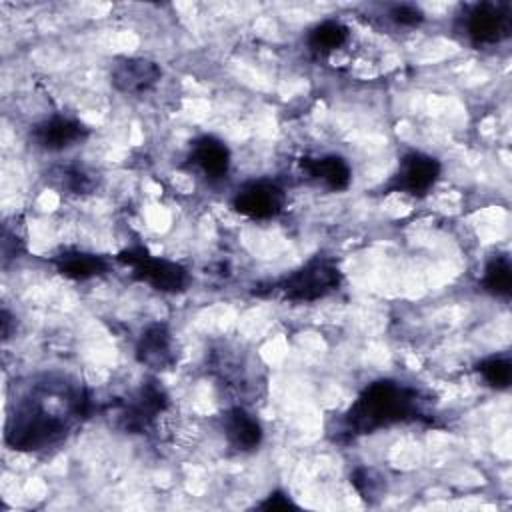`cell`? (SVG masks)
Instances as JSON below:
<instances>
[{
    "mask_svg": "<svg viewBox=\"0 0 512 512\" xmlns=\"http://www.w3.org/2000/svg\"><path fill=\"white\" fill-rule=\"evenodd\" d=\"M342 274L334 260L316 256L302 264L298 270L288 274L278 290L288 298L296 302H312L318 298L328 296L340 286Z\"/></svg>",
    "mask_w": 512,
    "mask_h": 512,
    "instance_id": "3957f363",
    "label": "cell"
},
{
    "mask_svg": "<svg viewBox=\"0 0 512 512\" xmlns=\"http://www.w3.org/2000/svg\"><path fill=\"white\" fill-rule=\"evenodd\" d=\"M168 404V396L158 382H146L124 412V422L130 430L146 428Z\"/></svg>",
    "mask_w": 512,
    "mask_h": 512,
    "instance_id": "4fadbf2b",
    "label": "cell"
},
{
    "mask_svg": "<svg viewBox=\"0 0 512 512\" xmlns=\"http://www.w3.org/2000/svg\"><path fill=\"white\" fill-rule=\"evenodd\" d=\"M58 272L72 280H88L106 270V260L90 252H64L56 258Z\"/></svg>",
    "mask_w": 512,
    "mask_h": 512,
    "instance_id": "2e32d148",
    "label": "cell"
},
{
    "mask_svg": "<svg viewBox=\"0 0 512 512\" xmlns=\"http://www.w3.org/2000/svg\"><path fill=\"white\" fill-rule=\"evenodd\" d=\"M56 400L48 392L42 396H28L22 402L14 404L8 420H6V444L14 450H42L56 442H60L72 420V410L56 412L52 408Z\"/></svg>",
    "mask_w": 512,
    "mask_h": 512,
    "instance_id": "6da1fadb",
    "label": "cell"
},
{
    "mask_svg": "<svg viewBox=\"0 0 512 512\" xmlns=\"http://www.w3.org/2000/svg\"><path fill=\"white\" fill-rule=\"evenodd\" d=\"M222 432L226 442L238 452L256 450L264 438L260 420L242 406L228 408L222 414Z\"/></svg>",
    "mask_w": 512,
    "mask_h": 512,
    "instance_id": "8fae6325",
    "label": "cell"
},
{
    "mask_svg": "<svg viewBox=\"0 0 512 512\" xmlns=\"http://www.w3.org/2000/svg\"><path fill=\"white\" fill-rule=\"evenodd\" d=\"M482 284L484 290L494 294V296H508L510 288H512V268H510V260L506 256H496L492 258L486 268H484V276H482Z\"/></svg>",
    "mask_w": 512,
    "mask_h": 512,
    "instance_id": "e0dca14e",
    "label": "cell"
},
{
    "mask_svg": "<svg viewBox=\"0 0 512 512\" xmlns=\"http://www.w3.org/2000/svg\"><path fill=\"white\" fill-rule=\"evenodd\" d=\"M284 202V190L272 180L246 182L232 196V208L252 220L276 218L282 212Z\"/></svg>",
    "mask_w": 512,
    "mask_h": 512,
    "instance_id": "8992f818",
    "label": "cell"
},
{
    "mask_svg": "<svg viewBox=\"0 0 512 512\" xmlns=\"http://www.w3.org/2000/svg\"><path fill=\"white\" fill-rule=\"evenodd\" d=\"M416 408V394L394 382L378 380L364 388L346 414V424L354 434H366L378 428L406 420Z\"/></svg>",
    "mask_w": 512,
    "mask_h": 512,
    "instance_id": "7a4b0ae2",
    "label": "cell"
},
{
    "mask_svg": "<svg viewBox=\"0 0 512 512\" xmlns=\"http://www.w3.org/2000/svg\"><path fill=\"white\" fill-rule=\"evenodd\" d=\"M440 162L420 150L406 152L390 180V188L416 198L426 196L440 178Z\"/></svg>",
    "mask_w": 512,
    "mask_h": 512,
    "instance_id": "5b68a950",
    "label": "cell"
},
{
    "mask_svg": "<svg viewBox=\"0 0 512 512\" xmlns=\"http://www.w3.org/2000/svg\"><path fill=\"white\" fill-rule=\"evenodd\" d=\"M136 358L150 368H166L174 360L172 334L164 324H150L136 344Z\"/></svg>",
    "mask_w": 512,
    "mask_h": 512,
    "instance_id": "5bb4252c",
    "label": "cell"
},
{
    "mask_svg": "<svg viewBox=\"0 0 512 512\" xmlns=\"http://www.w3.org/2000/svg\"><path fill=\"white\" fill-rule=\"evenodd\" d=\"M512 28L510 12L500 4H476L464 20V32L468 40L476 46L496 44L508 38Z\"/></svg>",
    "mask_w": 512,
    "mask_h": 512,
    "instance_id": "ba28073f",
    "label": "cell"
},
{
    "mask_svg": "<svg viewBox=\"0 0 512 512\" xmlns=\"http://www.w3.org/2000/svg\"><path fill=\"white\" fill-rule=\"evenodd\" d=\"M478 374L488 386L504 390L512 380V364L506 356H490L478 364Z\"/></svg>",
    "mask_w": 512,
    "mask_h": 512,
    "instance_id": "ac0fdd59",
    "label": "cell"
},
{
    "mask_svg": "<svg viewBox=\"0 0 512 512\" xmlns=\"http://www.w3.org/2000/svg\"><path fill=\"white\" fill-rule=\"evenodd\" d=\"M388 20L402 28H414L424 20V12L416 4H394L388 10Z\"/></svg>",
    "mask_w": 512,
    "mask_h": 512,
    "instance_id": "d6986e66",
    "label": "cell"
},
{
    "mask_svg": "<svg viewBox=\"0 0 512 512\" xmlns=\"http://www.w3.org/2000/svg\"><path fill=\"white\" fill-rule=\"evenodd\" d=\"M162 76V68L148 58H122L112 66L110 82L122 94H142Z\"/></svg>",
    "mask_w": 512,
    "mask_h": 512,
    "instance_id": "9c48e42d",
    "label": "cell"
},
{
    "mask_svg": "<svg viewBox=\"0 0 512 512\" xmlns=\"http://www.w3.org/2000/svg\"><path fill=\"white\" fill-rule=\"evenodd\" d=\"M348 36V28L340 20H322L308 30L306 44L314 54L326 56L340 50L348 42Z\"/></svg>",
    "mask_w": 512,
    "mask_h": 512,
    "instance_id": "9a60e30c",
    "label": "cell"
},
{
    "mask_svg": "<svg viewBox=\"0 0 512 512\" xmlns=\"http://www.w3.org/2000/svg\"><path fill=\"white\" fill-rule=\"evenodd\" d=\"M88 136V128L72 116L54 114L30 130V140L36 148L44 152H64L76 144H80Z\"/></svg>",
    "mask_w": 512,
    "mask_h": 512,
    "instance_id": "52a82bcc",
    "label": "cell"
},
{
    "mask_svg": "<svg viewBox=\"0 0 512 512\" xmlns=\"http://www.w3.org/2000/svg\"><path fill=\"white\" fill-rule=\"evenodd\" d=\"M258 508H262V510H296L298 504L284 492H272L266 496V500H262L258 504Z\"/></svg>",
    "mask_w": 512,
    "mask_h": 512,
    "instance_id": "ffe728a7",
    "label": "cell"
},
{
    "mask_svg": "<svg viewBox=\"0 0 512 512\" xmlns=\"http://www.w3.org/2000/svg\"><path fill=\"white\" fill-rule=\"evenodd\" d=\"M302 172L308 180L330 192H342L352 182V166L340 154H322L316 158H306L302 160Z\"/></svg>",
    "mask_w": 512,
    "mask_h": 512,
    "instance_id": "7c38bea8",
    "label": "cell"
},
{
    "mask_svg": "<svg viewBox=\"0 0 512 512\" xmlns=\"http://www.w3.org/2000/svg\"><path fill=\"white\" fill-rule=\"evenodd\" d=\"M118 258L132 268L136 280L146 282L160 292H178L188 284V272L180 264L152 256L144 248L124 250Z\"/></svg>",
    "mask_w": 512,
    "mask_h": 512,
    "instance_id": "277c9868",
    "label": "cell"
},
{
    "mask_svg": "<svg viewBox=\"0 0 512 512\" xmlns=\"http://www.w3.org/2000/svg\"><path fill=\"white\" fill-rule=\"evenodd\" d=\"M190 164L210 182H218L230 172V150L228 146L210 134L196 138L190 146Z\"/></svg>",
    "mask_w": 512,
    "mask_h": 512,
    "instance_id": "30bf717a",
    "label": "cell"
}]
</instances>
